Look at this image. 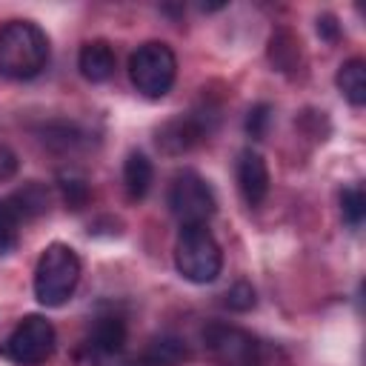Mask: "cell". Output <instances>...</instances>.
Here are the masks:
<instances>
[{"label":"cell","mask_w":366,"mask_h":366,"mask_svg":"<svg viewBox=\"0 0 366 366\" xmlns=\"http://www.w3.org/2000/svg\"><path fill=\"white\" fill-rule=\"evenodd\" d=\"M174 266L189 283H212L223 269V252L209 226H180L174 240Z\"/></svg>","instance_id":"3957f363"},{"label":"cell","mask_w":366,"mask_h":366,"mask_svg":"<svg viewBox=\"0 0 366 366\" xmlns=\"http://www.w3.org/2000/svg\"><path fill=\"white\" fill-rule=\"evenodd\" d=\"M340 94L352 103V106H363L366 103V60L363 57H352L346 60L340 69H337V77H335Z\"/></svg>","instance_id":"4fadbf2b"},{"label":"cell","mask_w":366,"mask_h":366,"mask_svg":"<svg viewBox=\"0 0 366 366\" xmlns=\"http://www.w3.org/2000/svg\"><path fill=\"white\" fill-rule=\"evenodd\" d=\"M209 134V123L200 114H180L157 129V146L166 154H183Z\"/></svg>","instance_id":"ba28073f"},{"label":"cell","mask_w":366,"mask_h":366,"mask_svg":"<svg viewBox=\"0 0 366 366\" xmlns=\"http://www.w3.org/2000/svg\"><path fill=\"white\" fill-rule=\"evenodd\" d=\"M300 43L292 37V31H286V29H280V31H274L272 34V40H269V60L280 69V71H289V69H295V63H297V49Z\"/></svg>","instance_id":"2e32d148"},{"label":"cell","mask_w":366,"mask_h":366,"mask_svg":"<svg viewBox=\"0 0 366 366\" xmlns=\"http://www.w3.org/2000/svg\"><path fill=\"white\" fill-rule=\"evenodd\" d=\"M203 346L217 366H260V343L252 332L232 323H209L203 329Z\"/></svg>","instance_id":"8992f818"},{"label":"cell","mask_w":366,"mask_h":366,"mask_svg":"<svg viewBox=\"0 0 366 366\" xmlns=\"http://www.w3.org/2000/svg\"><path fill=\"white\" fill-rule=\"evenodd\" d=\"M232 312H249L254 306V289L246 283V280H237L229 292H226V300H223Z\"/></svg>","instance_id":"44dd1931"},{"label":"cell","mask_w":366,"mask_h":366,"mask_svg":"<svg viewBox=\"0 0 366 366\" xmlns=\"http://www.w3.org/2000/svg\"><path fill=\"white\" fill-rule=\"evenodd\" d=\"M6 206L14 212L17 220H20V217H37V214H43L46 206H49V192H46L43 183L29 180V183H23V189H17V192L6 200Z\"/></svg>","instance_id":"5bb4252c"},{"label":"cell","mask_w":366,"mask_h":366,"mask_svg":"<svg viewBox=\"0 0 366 366\" xmlns=\"http://www.w3.org/2000/svg\"><path fill=\"white\" fill-rule=\"evenodd\" d=\"M126 346V320L120 315H100L89 329V349L100 357H114Z\"/></svg>","instance_id":"30bf717a"},{"label":"cell","mask_w":366,"mask_h":366,"mask_svg":"<svg viewBox=\"0 0 366 366\" xmlns=\"http://www.w3.org/2000/svg\"><path fill=\"white\" fill-rule=\"evenodd\" d=\"M269 123H272V106H269V103H257L254 109H249V117H246V132H249V137L263 140L266 132H269Z\"/></svg>","instance_id":"d6986e66"},{"label":"cell","mask_w":366,"mask_h":366,"mask_svg":"<svg viewBox=\"0 0 366 366\" xmlns=\"http://www.w3.org/2000/svg\"><path fill=\"white\" fill-rule=\"evenodd\" d=\"M317 34L326 37V40H337V34H340L337 20H335L332 14H320V17H317Z\"/></svg>","instance_id":"603a6c76"},{"label":"cell","mask_w":366,"mask_h":366,"mask_svg":"<svg viewBox=\"0 0 366 366\" xmlns=\"http://www.w3.org/2000/svg\"><path fill=\"white\" fill-rule=\"evenodd\" d=\"M152 180H154L152 160L143 152H129V157L123 163V186H126V194L132 200H143L149 194V189H152Z\"/></svg>","instance_id":"7c38bea8"},{"label":"cell","mask_w":366,"mask_h":366,"mask_svg":"<svg viewBox=\"0 0 366 366\" xmlns=\"http://www.w3.org/2000/svg\"><path fill=\"white\" fill-rule=\"evenodd\" d=\"M129 77L132 86L143 94V97H163L169 94V89L174 86L177 77V57L174 51L160 43V40H149L143 46H137L129 57Z\"/></svg>","instance_id":"277c9868"},{"label":"cell","mask_w":366,"mask_h":366,"mask_svg":"<svg viewBox=\"0 0 366 366\" xmlns=\"http://www.w3.org/2000/svg\"><path fill=\"white\" fill-rule=\"evenodd\" d=\"M80 257L66 243H49L34 266V297L46 309H57L71 300L80 283Z\"/></svg>","instance_id":"7a4b0ae2"},{"label":"cell","mask_w":366,"mask_h":366,"mask_svg":"<svg viewBox=\"0 0 366 366\" xmlns=\"http://www.w3.org/2000/svg\"><path fill=\"white\" fill-rule=\"evenodd\" d=\"M60 192L69 209H83L89 200V183L83 177H60Z\"/></svg>","instance_id":"ac0fdd59"},{"label":"cell","mask_w":366,"mask_h":366,"mask_svg":"<svg viewBox=\"0 0 366 366\" xmlns=\"http://www.w3.org/2000/svg\"><path fill=\"white\" fill-rule=\"evenodd\" d=\"M169 209L180 220V226H206L217 212V200L212 186L192 169H183L172 177L169 186Z\"/></svg>","instance_id":"5b68a950"},{"label":"cell","mask_w":366,"mask_h":366,"mask_svg":"<svg viewBox=\"0 0 366 366\" xmlns=\"http://www.w3.org/2000/svg\"><path fill=\"white\" fill-rule=\"evenodd\" d=\"M54 343H57L54 326L40 315H29L9 335L6 352L20 366H40V363H46L51 357Z\"/></svg>","instance_id":"52a82bcc"},{"label":"cell","mask_w":366,"mask_h":366,"mask_svg":"<svg viewBox=\"0 0 366 366\" xmlns=\"http://www.w3.org/2000/svg\"><path fill=\"white\" fill-rule=\"evenodd\" d=\"M269 166L254 149H243L237 154V189L249 206H257L269 194Z\"/></svg>","instance_id":"9c48e42d"},{"label":"cell","mask_w":366,"mask_h":366,"mask_svg":"<svg viewBox=\"0 0 366 366\" xmlns=\"http://www.w3.org/2000/svg\"><path fill=\"white\" fill-rule=\"evenodd\" d=\"M49 63V37L31 20L0 26V74L9 80L37 77Z\"/></svg>","instance_id":"6da1fadb"},{"label":"cell","mask_w":366,"mask_h":366,"mask_svg":"<svg viewBox=\"0 0 366 366\" xmlns=\"http://www.w3.org/2000/svg\"><path fill=\"white\" fill-rule=\"evenodd\" d=\"M183 360H186V346L180 337H172V335L154 337L149 349L143 352L146 366H180Z\"/></svg>","instance_id":"9a60e30c"},{"label":"cell","mask_w":366,"mask_h":366,"mask_svg":"<svg viewBox=\"0 0 366 366\" xmlns=\"http://www.w3.org/2000/svg\"><path fill=\"white\" fill-rule=\"evenodd\" d=\"M340 212H343V220L357 229L363 223V214H366V194L360 186H349L340 192Z\"/></svg>","instance_id":"e0dca14e"},{"label":"cell","mask_w":366,"mask_h":366,"mask_svg":"<svg viewBox=\"0 0 366 366\" xmlns=\"http://www.w3.org/2000/svg\"><path fill=\"white\" fill-rule=\"evenodd\" d=\"M17 223L20 220L14 217V212L0 200V254L14 249V243H17Z\"/></svg>","instance_id":"ffe728a7"},{"label":"cell","mask_w":366,"mask_h":366,"mask_svg":"<svg viewBox=\"0 0 366 366\" xmlns=\"http://www.w3.org/2000/svg\"><path fill=\"white\" fill-rule=\"evenodd\" d=\"M77 69L89 83H106L114 74V51L106 40H92L77 54Z\"/></svg>","instance_id":"8fae6325"},{"label":"cell","mask_w":366,"mask_h":366,"mask_svg":"<svg viewBox=\"0 0 366 366\" xmlns=\"http://www.w3.org/2000/svg\"><path fill=\"white\" fill-rule=\"evenodd\" d=\"M17 169H20V160H17L14 149H9V146L0 143V183L11 180L17 174Z\"/></svg>","instance_id":"7402d4cb"}]
</instances>
